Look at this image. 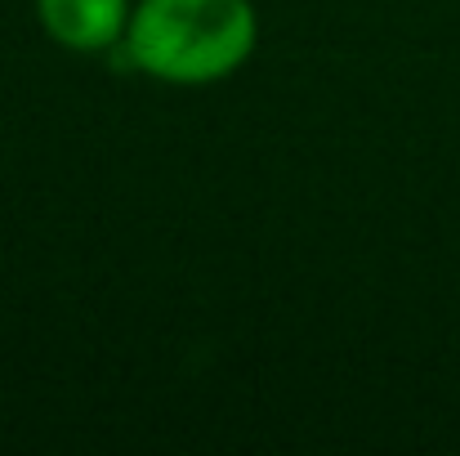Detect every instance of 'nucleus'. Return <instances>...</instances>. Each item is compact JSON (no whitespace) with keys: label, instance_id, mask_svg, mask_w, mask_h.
<instances>
[{"label":"nucleus","instance_id":"nucleus-1","mask_svg":"<svg viewBox=\"0 0 460 456\" xmlns=\"http://www.w3.org/2000/svg\"><path fill=\"white\" fill-rule=\"evenodd\" d=\"M260 40L251 0H139L126 22V58L165 85L233 76Z\"/></svg>","mask_w":460,"mask_h":456},{"label":"nucleus","instance_id":"nucleus-2","mask_svg":"<svg viewBox=\"0 0 460 456\" xmlns=\"http://www.w3.org/2000/svg\"><path fill=\"white\" fill-rule=\"evenodd\" d=\"M36 13L58 45L94 54L126 40L130 0H36Z\"/></svg>","mask_w":460,"mask_h":456}]
</instances>
